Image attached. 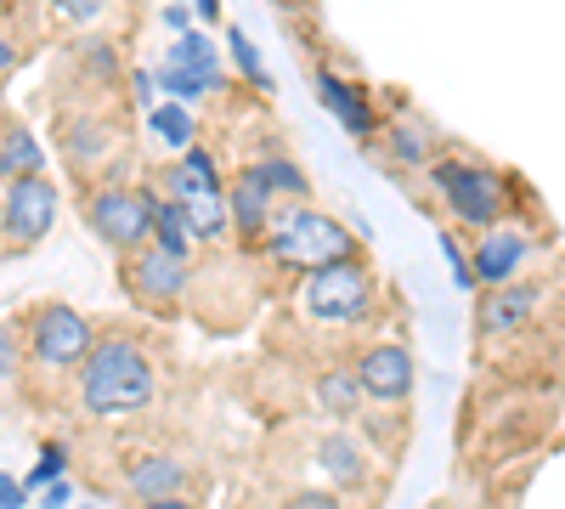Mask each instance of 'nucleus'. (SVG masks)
<instances>
[{
    "label": "nucleus",
    "instance_id": "nucleus-24",
    "mask_svg": "<svg viewBox=\"0 0 565 509\" xmlns=\"http://www.w3.org/2000/svg\"><path fill=\"white\" fill-rule=\"evenodd\" d=\"M186 221H193V238L199 244H221L232 233V210H226V193H204L186 204Z\"/></svg>",
    "mask_w": 565,
    "mask_h": 509
},
{
    "label": "nucleus",
    "instance_id": "nucleus-17",
    "mask_svg": "<svg viewBox=\"0 0 565 509\" xmlns=\"http://www.w3.org/2000/svg\"><path fill=\"white\" fill-rule=\"evenodd\" d=\"M164 68H175V74H193V79L215 85V97H226V68H221V52H215V40H210L204 29H193V34L170 40Z\"/></svg>",
    "mask_w": 565,
    "mask_h": 509
},
{
    "label": "nucleus",
    "instance_id": "nucleus-36",
    "mask_svg": "<svg viewBox=\"0 0 565 509\" xmlns=\"http://www.w3.org/2000/svg\"><path fill=\"white\" fill-rule=\"evenodd\" d=\"M68 498H74V487H68V481H57V487H52V492H45V509H63V503H68Z\"/></svg>",
    "mask_w": 565,
    "mask_h": 509
},
{
    "label": "nucleus",
    "instance_id": "nucleus-14",
    "mask_svg": "<svg viewBox=\"0 0 565 509\" xmlns=\"http://www.w3.org/2000/svg\"><path fill=\"white\" fill-rule=\"evenodd\" d=\"M125 487H130L136 503H148V498H186L193 470H186L175 453H141V458L125 465Z\"/></svg>",
    "mask_w": 565,
    "mask_h": 509
},
{
    "label": "nucleus",
    "instance_id": "nucleus-18",
    "mask_svg": "<svg viewBox=\"0 0 565 509\" xmlns=\"http://www.w3.org/2000/svg\"><path fill=\"white\" fill-rule=\"evenodd\" d=\"M317 407L328 413V420H334V425H351V420H362V385H356V368L351 362H334V368H322V374H317Z\"/></svg>",
    "mask_w": 565,
    "mask_h": 509
},
{
    "label": "nucleus",
    "instance_id": "nucleus-22",
    "mask_svg": "<svg viewBox=\"0 0 565 509\" xmlns=\"http://www.w3.org/2000/svg\"><path fill=\"white\" fill-rule=\"evenodd\" d=\"M153 244L164 250V255H175V261H186L193 255V221H186V204H175V199H159L153 193Z\"/></svg>",
    "mask_w": 565,
    "mask_h": 509
},
{
    "label": "nucleus",
    "instance_id": "nucleus-16",
    "mask_svg": "<svg viewBox=\"0 0 565 509\" xmlns=\"http://www.w3.org/2000/svg\"><path fill=\"white\" fill-rule=\"evenodd\" d=\"M317 470L334 481V492H356V487H367L373 481V465H367V453H362V442L356 436H345V431H328L322 442H317Z\"/></svg>",
    "mask_w": 565,
    "mask_h": 509
},
{
    "label": "nucleus",
    "instance_id": "nucleus-8",
    "mask_svg": "<svg viewBox=\"0 0 565 509\" xmlns=\"http://www.w3.org/2000/svg\"><path fill=\"white\" fill-rule=\"evenodd\" d=\"M186 284H193V266L175 261V255H164L159 244L125 255V289H130L136 306H148V311H175L181 295H186Z\"/></svg>",
    "mask_w": 565,
    "mask_h": 509
},
{
    "label": "nucleus",
    "instance_id": "nucleus-10",
    "mask_svg": "<svg viewBox=\"0 0 565 509\" xmlns=\"http://www.w3.org/2000/svg\"><path fill=\"white\" fill-rule=\"evenodd\" d=\"M57 221V188L45 176H29V181H12L7 188V204H0V226L12 233V244H40Z\"/></svg>",
    "mask_w": 565,
    "mask_h": 509
},
{
    "label": "nucleus",
    "instance_id": "nucleus-35",
    "mask_svg": "<svg viewBox=\"0 0 565 509\" xmlns=\"http://www.w3.org/2000/svg\"><path fill=\"white\" fill-rule=\"evenodd\" d=\"M193 18H199V23H221V0H199Z\"/></svg>",
    "mask_w": 565,
    "mask_h": 509
},
{
    "label": "nucleus",
    "instance_id": "nucleus-37",
    "mask_svg": "<svg viewBox=\"0 0 565 509\" xmlns=\"http://www.w3.org/2000/svg\"><path fill=\"white\" fill-rule=\"evenodd\" d=\"M12 63H18V45H12V40H0V79H7Z\"/></svg>",
    "mask_w": 565,
    "mask_h": 509
},
{
    "label": "nucleus",
    "instance_id": "nucleus-5",
    "mask_svg": "<svg viewBox=\"0 0 565 509\" xmlns=\"http://www.w3.org/2000/svg\"><path fill=\"white\" fill-rule=\"evenodd\" d=\"M85 226L119 255L148 250L153 244V193L130 188V181H97L85 193Z\"/></svg>",
    "mask_w": 565,
    "mask_h": 509
},
{
    "label": "nucleus",
    "instance_id": "nucleus-13",
    "mask_svg": "<svg viewBox=\"0 0 565 509\" xmlns=\"http://www.w3.org/2000/svg\"><path fill=\"white\" fill-rule=\"evenodd\" d=\"M159 199H175V204H193V199H204V193H226V181H221V165H215V153L210 148H186L181 159H170L164 170H159Z\"/></svg>",
    "mask_w": 565,
    "mask_h": 509
},
{
    "label": "nucleus",
    "instance_id": "nucleus-21",
    "mask_svg": "<svg viewBox=\"0 0 565 509\" xmlns=\"http://www.w3.org/2000/svg\"><path fill=\"white\" fill-rule=\"evenodd\" d=\"M385 159H391L396 170H430V165H436V136H430V125H418V119L385 125Z\"/></svg>",
    "mask_w": 565,
    "mask_h": 509
},
{
    "label": "nucleus",
    "instance_id": "nucleus-26",
    "mask_svg": "<svg viewBox=\"0 0 565 509\" xmlns=\"http://www.w3.org/2000/svg\"><path fill=\"white\" fill-rule=\"evenodd\" d=\"M226 52H232V63H238V74L255 85V91H271V68H266V57L255 52V40H249V29H238L232 23L226 29Z\"/></svg>",
    "mask_w": 565,
    "mask_h": 509
},
{
    "label": "nucleus",
    "instance_id": "nucleus-32",
    "mask_svg": "<svg viewBox=\"0 0 565 509\" xmlns=\"http://www.w3.org/2000/svg\"><path fill=\"white\" fill-rule=\"evenodd\" d=\"M164 29L181 40V34H193V7H164Z\"/></svg>",
    "mask_w": 565,
    "mask_h": 509
},
{
    "label": "nucleus",
    "instance_id": "nucleus-6",
    "mask_svg": "<svg viewBox=\"0 0 565 509\" xmlns=\"http://www.w3.org/2000/svg\"><path fill=\"white\" fill-rule=\"evenodd\" d=\"M97 351V340H90V322L63 306V300H45L29 311V357L40 368H52V374H68V368H85V357Z\"/></svg>",
    "mask_w": 565,
    "mask_h": 509
},
{
    "label": "nucleus",
    "instance_id": "nucleus-34",
    "mask_svg": "<svg viewBox=\"0 0 565 509\" xmlns=\"http://www.w3.org/2000/svg\"><path fill=\"white\" fill-rule=\"evenodd\" d=\"M136 509H199L193 498H148V503H136Z\"/></svg>",
    "mask_w": 565,
    "mask_h": 509
},
{
    "label": "nucleus",
    "instance_id": "nucleus-25",
    "mask_svg": "<svg viewBox=\"0 0 565 509\" xmlns=\"http://www.w3.org/2000/svg\"><path fill=\"white\" fill-rule=\"evenodd\" d=\"M153 136H164V148H170L175 159H181L186 148H199V142H193V136H199V130H193V114H186L181 103H159V108H153Z\"/></svg>",
    "mask_w": 565,
    "mask_h": 509
},
{
    "label": "nucleus",
    "instance_id": "nucleus-29",
    "mask_svg": "<svg viewBox=\"0 0 565 509\" xmlns=\"http://www.w3.org/2000/svg\"><path fill=\"white\" fill-rule=\"evenodd\" d=\"M18 368H23V335H18V322H0V385H7Z\"/></svg>",
    "mask_w": 565,
    "mask_h": 509
},
{
    "label": "nucleus",
    "instance_id": "nucleus-3",
    "mask_svg": "<svg viewBox=\"0 0 565 509\" xmlns=\"http://www.w3.org/2000/svg\"><path fill=\"white\" fill-rule=\"evenodd\" d=\"M424 176H430L441 210L463 226V233H476V238L492 233V226H503L509 210H514L509 176L492 170V165H481V159H436Z\"/></svg>",
    "mask_w": 565,
    "mask_h": 509
},
{
    "label": "nucleus",
    "instance_id": "nucleus-4",
    "mask_svg": "<svg viewBox=\"0 0 565 509\" xmlns=\"http://www.w3.org/2000/svg\"><path fill=\"white\" fill-rule=\"evenodd\" d=\"M373 300H380V277H373V266L362 255L340 261V266H322L300 284V311L317 329H356L373 311Z\"/></svg>",
    "mask_w": 565,
    "mask_h": 509
},
{
    "label": "nucleus",
    "instance_id": "nucleus-12",
    "mask_svg": "<svg viewBox=\"0 0 565 509\" xmlns=\"http://www.w3.org/2000/svg\"><path fill=\"white\" fill-rule=\"evenodd\" d=\"M317 103L334 114L356 142H367V136H380V108H373V97L362 85H351V79H340L334 68H317Z\"/></svg>",
    "mask_w": 565,
    "mask_h": 509
},
{
    "label": "nucleus",
    "instance_id": "nucleus-33",
    "mask_svg": "<svg viewBox=\"0 0 565 509\" xmlns=\"http://www.w3.org/2000/svg\"><path fill=\"white\" fill-rule=\"evenodd\" d=\"M97 0H63V18H97Z\"/></svg>",
    "mask_w": 565,
    "mask_h": 509
},
{
    "label": "nucleus",
    "instance_id": "nucleus-19",
    "mask_svg": "<svg viewBox=\"0 0 565 509\" xmlns=\"http://www.w3.org/2000/svg\"><path fill=\"white\" fill-rule=\"evenodd\" d=\"M114 148H119V136H114L108 119H97V114H68V119H63V153H68L74 165H97V159H108Z\"/></svg>",
    "mask_w": 565,
    "mask_h": 509
},
{
    "label": "nucleus",
    "instance_id": "nucleus-15",
    "mask_svg": "<svg viewBox=\"0 0 565 509\" xmlns=\"http://www.w3.org/2000/svg\"><path fill=\"white\" fill-rule=\"evenodd\" d=\"M226 210H232V233H238L244 244H255V250H260L266 226H271V215H277L282 204H277V199L260 188V181H255V170L244 165V170H238V181L226 188Z\"/></svg>",
    "mask_w": 565,
    "mask_h": 509
},
{
    "label": "nucleus",
    "instance_id": "nucleus-27",
    "mask_svg": "<svg viewBox=\"0 0 565 509\" xmlns=\"http://www.w3.org/2000/svg\"><path fill=\"white\" fill-rule=\"evenodd\" d=\"M277 509H351V498L334 492V487H295Z\"/></svg>",
    "mask_w": 565,
    "mask_h": 509
},
{
    "label": "nucleus",
    "instance_id": "nucleus-1",
    "mask_svg": "<svg viewBox=\"0 0 565 509\" xmlns=\"http://www.w3.org/2000/svg\"><path fill=\"white\" fill-rule=\"evenodd\" d=\"M159 396V368L130 335L97 340V351L79 368V407L90 420H130Z\"/></svg>",
    "mask_w": 565,
    "mask_h": 509
},
{
    "label": "nucleus",
    "instance_id": "nucleus-28",
    "mask_svg": "<svg viewBox=\"0 0 565 509\" xmlns=\"http://www.w3.org/2000/svg\"><path fill=\"white\" fill-rule=\"evenodd\" d=\"M63 465H68V453H63V447L52 442V447L40 453V465H34V470L23 476V487H29V492H40V487H52V481L63 476Z\"/></svg>",
    "mask_w": 565,
    "mask_h": 509
},
{
    "label": "nucleus",
    "instance_id": "nucleus-9",
    "mask_svg": "<svg viewBox=\"0 0 565 509\" xmlns=\"http://www.w3.org/2000/svg\"><path fill=\"white\" fill-rule=\"evenodd\" d=\"M532 261V233L521 221H503L492 233L476 238V255H469V272H476V289H509L521 284V266Z\"/></svg>",
    "mask_w": 565,
    "mask_h": 509
},
{
    "label": "nucleus",
    "instance_id": "nucleus-2",
    "mask_svg": "<svg viewBox=\"0 0 565 509\" xmlns=\"http://www.w3.org/2000/svg\"><path fill=\"white\" fill-rule=\"evenodd\" d=\"M260 255L282 272H322V266H340V261H356L362 255V233H351V226L340 215H328L317 204H282L266 226L260 238Z\"/></svg>",
    "mask_w": 565,
    "mask_h": 509
},
{
    "label": "nucleus",
    "instance_id": "nucleus-38",
    "mask_svg": "<svg viewBox=\"0 0 565 509\" xmlns=\"http://www.w3.org/2000/svg\"><path fill=\"white\" fill-rule=\"evenodd\" d=\"M0 18H7V0H0Z\"/></svg>",
    "mask_w": 565,
    "mask_h": 509
},
{
    "label": "nucleus",
    "instance_id": "nucleus-31",
    "mask_svg": "<svg viewBox=\"0 0 565 509\" xmlns=\"http://www.w3.org/2000/svg\"><path fill=\"white\" fill-rule=\"evenodd\" d=\"M23 498H29V487H23L18 476L0 470V509H23Z\"/></svg>",
    "mask_w": 565,
    "mask_h": 509
},
{
    "label": "nucleus",
    "instance_id": "nucleus-30",
    "mask_svg": "<svg viewBox=\"0 0 565 509\" xmlns=\"http://www.w3.org/2000/svg\"><path fill=\"white\" fill-rule=\"evenodd\" d=\"M436 244H441V255H447V266H452V284H458V289H476V272H469V255H463L458 233H436Z\"/></svg>",
    "mask_w": 565,
    "mask_h": 509
},
{
    "label": "nucleus",
    "instance_id": "nucleus-11",
    "mask_svg": "<svg viewBox=\"0 0 565 509\" xmlns=\"http://www.w3.org/2000/svg\"><path fill=\"white\" fill-rule=\"evenodd\" d=\"M537 306H543V284H532V277H521V284H509V289H487L476 300V329L481 335H514L537 317Z\"/></svg>",
    "mask_w": 565,
    "mask_h": 509
},
{
    "label": "nucleus",
    "instance_id": "nucleus-20",
    "mask_svg": "<svg viewBox=\"0 0 565 509\" xmlns=\"http://www.w3.org/2000/svg\"><path fill=\"white\" fill-rule=\"evenodd\" d=\"M249 170H255V181L277 204H311V181H306V170L289 153H260V159H249Z\"/></svg>",
    "mask_w": 565,
    "mask_h": 509
},
{
    "label": "nucleus",
    "instance_id": "nucleus-23",
    "mask_svg": "<svg viewBox=\"0 0 565 509\" xmlns=\"http://www.w3.org/2000/svg\"><path fill=\"white\" fill-rule=\"evenodd\" d=\"M0 176H7V188L12 181H29V176H45V153L23 125H12L7 136H0Z\"/></svg>",
    "mask_w": 565,
    "mask_h": 509
},
{
    "label": "nucleus",
    "instance_id": "nucleus-7",
    "mask_svg": "<svg viewBox=\"0 0 565 509\" xmlns=\"http://www.w3.org/2000/svg\"><path fill=\"white\" fill-rule=\"evenodd\" d=\"M351 368H356L362 396L380 402V407H402V402L413 396V385H418V362H413V351H407L402 340H373V346H362Z\"/></svg>",
    "mask_w": 565,
    "mask_h": 509
}]
</instances>
